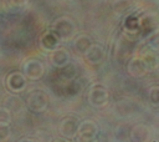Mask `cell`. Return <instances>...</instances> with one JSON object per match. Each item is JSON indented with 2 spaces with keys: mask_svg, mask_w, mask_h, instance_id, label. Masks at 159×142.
Wrapping results in <instances>:
<instances>
[{
  "mask_svg": "<svg viewBox=\"0 0 159 142\" xmlns=\"http://www.w3.org/2000/svg\"><path fill=\"white\" fill-rule=\"evenodd\" d=\"M22 142H31V141H22Z\"/></svg>",
  "mask_w": 159,
  "mask_h": 142,
  "instance_id": "6",
  "label": "cell"
},
{
  "mask_svg": "<svg viewBox=\"0 0 159 142\" xmlns=\"http://www.w3.org/2000/svg\"><path fill=\"white\" fill-rule=\"evenodd\" d=\"M6 86L9 90L14 92H20L25 88L26 86V80L25 76L21 72H11L6 77Z\"/></svg>",
  "mask_w": 159,
  "mask_h": 142,
  "instance_id": "2",
  "label": "cell"
},
{
  "mask_svg": "<svg viewBox=\"0 0 159 142\" xmlns=\"http://www.w3.org/2000/svg\"><path fill=\"white\" fill-rule=\"evenodd\" d=\"M10 137V127L9 123H0V142L6 141Z\"/></svg>",
  "mask_w": 159,
  "mask_h": 142,
  "instance_id": "4",
  "label": "cell"
},
{
  "mask_svg": "<svg viewBox=\"0 0 159 142\" xmlns=\"http://www.w3.org/2000/svg\"><path fill=\"white\" fill-rule=\"evenodd\" d=\"M46 103H47V98L42 91H39V90L32 91L27 97V105L34 111L43 110L46 107Z\"/></svg>",
  "mask_w": 159,
  "mask_h": 142,
  "instance_id": "1",
  "label": "cell"
},
{
  "mask_svg": "<svg viewBox=\"0 0 159 142\" xmlns=\"http://www.w3.org/2000/svg\"><path fill=\"white\" fill-rule=\"evenodd\" d=\"M24 73L32 80L40 78L43 73V66L37 60H30L24 64Z\"/></svg>",
  "mask_w": 159,
  "mask_h": 142,
  "instance_id": "3",
  "label": "cell"
},
{
  "mask_svg": "<svg viewBox=\"0 0 159 142\" xmlns=\"http://www.w3.org/2000/svg\"><path fill=\"white\" fill-rule=\"evenodd\" d=\"M11 121V113L6 107H0V123H9Z\"/></svg>",
  "mask_w": 159,
  "mask_h": 142,
  "instance_id": "5",
  "label": "cell"
}]
</instances>
